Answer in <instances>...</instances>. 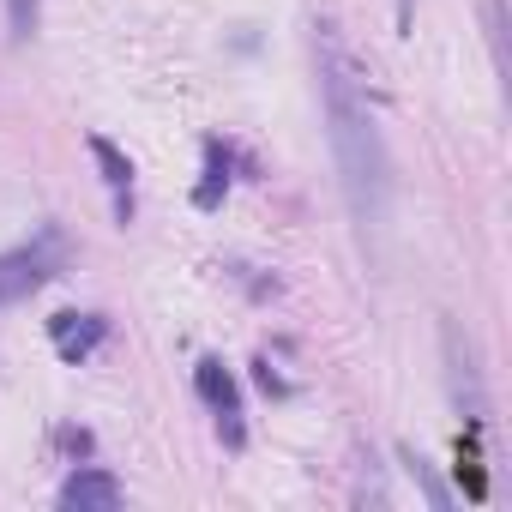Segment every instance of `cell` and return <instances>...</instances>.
I'll return each instance as SVG.
<instances>
[{
	"label": "cell",
	"instance_id": "4",
	"mask_svg": "<svg viewBox=\"0 0 512 512\" xmlns=\"http://www.w3.org/2000/svg\"><path fill=\"white\" fill-rule=\"evenodd\" d=\"M193 386H199V398L217 410L223 440H229V446H241V422H235V416H241V392H235V374H229L217 356H205V362L193 368Z\"/></svg>",
	"mask_w": 512,
	"mask_h": 512
},
{
	"label": "cell",
	"instance_id": "3",
	"mask_svg": "<svg viewBox=\"0 0 512 512\" xmlns=\"http://www.w3.org/2000/svg\"><path fill=\"white\" fill-rule=\"evenodd\" d=\"M446 362H452V398L464 404V416H470V428H482V422H488V398H482V374H476V350H470V338H464L458 326H446Z\"/></svg>",
	"mask_w": 512,
	"mask_h": 512
},
{
	"label": "cell",
	"instance_id": "1",
	"mask_svg": "<svg viewBox=\"0 0 512 512\" xmlns=\"http://www.w3.org/2000/svg\"><path fill=\"white\" fill-rule=\"evenodd\" d=\"M314 61H320L326 133H332V157H338V175H344V199H350V217H356L362 241H374L386 229V205H392V163H386L380 127L368 115L362 67L344 49L338 25H314Z\"/></svg>",
	"mask_w": 512,
	"mask_h": 512
},
{
	"label": "cell",
	"instance_id": "9",
	"mask_svg": "<svg viewBox=\"0 0 512 512\" xmlns=\"http://www.w3.org/2000/svg\"><path fill=\"white\" fill-rule=\"evenodd\" d=\"M7 25H13V43H25L37 31V0H7Z\"/></svg>",
	"mask_w": 512,
	"mask_h": 512
},
{
	"label": "cell",
	"instance_id": "6",
	"mask_svg": "<svg viewBox=\"0 0 512 512\" xmlns=\"http://www.w3.org/2000/svg\"><path fill=\"white\" fill-rule=\"evenodd\" d=\"M103 332H109V326H103L97 314H55V320H49V338H55V350H61L67 362L91 356V350L103 344Z\"/></svg>",
	"mask_w": 512,
	"mask_h": 512
},
{
	"label": "cell",
	"instance_id": "8",
	"mask_svg": "<svg viewBox=\"0 0 512 512\" xmlns=\"http://www.w3.org/2000/svg\"><path fill=\"white\" fill-rule=\"evenodd\" d=\"M223 181H229V157H223V145H205V181H199V193H193V199L211 211V205L223 199Z\"/></svg>",
	"mask_w": 512,
	"mask_h": 512
},
{
	"label": "cell",
	"instance_id": "7",
	"mask_svg": "<svg viewBox=\"0 0 512 512\" xmlns=\"http://www.w3.org/2000/svg\"><path fill=\"white\" fill-rule=\"evenodd\" d=\"M91 151H97V163H103V181L115 187V211H121V223L133 217V163L109 145V139H91Z\"/></svg>",
	"mask_w": 512,
	"mask_h": 512
},
{
	"label": "cell",
	"instance_id": "2",
	"mask_svg": "<svg viewBox=\"0 0 512 512\" xmlns=\"http://www.w3.org/2000/svg\"><path fill=\"white\" fill-rule=\"evenodd\" d=\"M61 266H67V235L55 223L37 229L25 247L0 253V308H19L25 296H37L49 278H61Z\"/></svg>",
	"mask_w": 512,
	"mask_h": 512
},
{
	"label": "cell",
	"instance_id": "5",
	"mask_svg": "<svg viewBox=\"0 0 512 512\" xmlns=\"http://www.w3.org/2000/svg\"><path fill=\"white\" fill-rule=\"evenodd\" d=\"M61 506H67V512H109V506H121V482H115L109 470H79V476L61 488Z\"/></svg>",
	"mask_w": 512,
	"mask_h": 512
}]
</instances>
